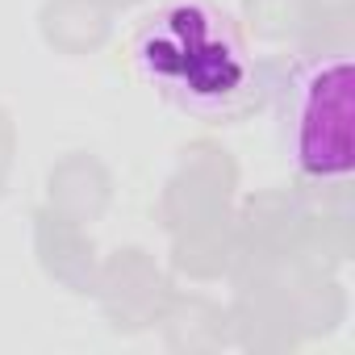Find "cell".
Wrapping results in <instances>:
<instances>
[{"label": "cell", "mask_w": 355, "mask_h": 355, "mask_svg": "<svg viewBox=\"0 0 355 355\" xmlns=\"http://www.w3.org/2000/svg\"><path fill=\"white\" fill-rule=\"evenodd\" d=\"M138 76L180 113L222 125L239 121L263 96V76L239 21L214 0H167L134 34Z\"/></svg>", "instance_id": "obj_1"}, {"label": "cell", "mask_w": 355, "mask_h": 355, "mask_svg": "<svg viewBox=\"0 0 355 355\" xmlns=\"http://www.w3.org/2000/svg\"><path fill=\"white\" fill-rule=\"evenodd\" d=\"M284 159L313 184L347 180L355 163V67L347 51H309L263 71Z\"/></svg>", "instance_id": "obj_2"}]
</instances>
